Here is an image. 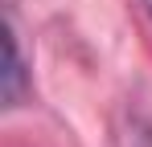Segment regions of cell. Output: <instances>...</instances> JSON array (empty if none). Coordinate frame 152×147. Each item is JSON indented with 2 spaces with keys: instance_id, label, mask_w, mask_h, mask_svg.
<instances>
[{
  "instance_id": "cell-1",
  "label": "cell",
  "mask_w": 152,
  "mask_h": 147,
  "mask_svg": "<svg viewBox=\"0 0 152 147\" xmlns=\"http://www.w3.org/2000/svg\"><path fill=\"white\" fill-rule=\"evenodd\" d=\"M29 90V70H25V57H21V45L17 37L8 33L4 37V74H0V94H4V106H21Z\"/></svg>"
}]
</instances>
